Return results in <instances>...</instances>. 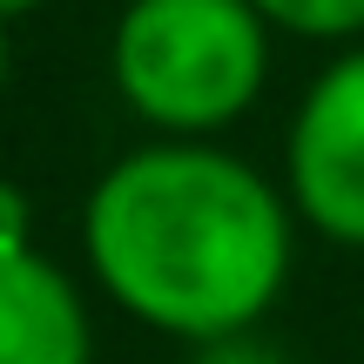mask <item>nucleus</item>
Masks as SVG:
<instances>
[{"instance_id":"nucleus-1","label":"nucleus","mask_w":364,"mask_h":364,"mask_svg":"<svg viewBox=\"0 0 364 364\" xmlns=\"http://www.w3.org/2000/svg\"><path fill=\"white\" fill-rule=\"evenodd\" d=\"M88 263L142 324L216 344L277 304L290 216L250 162L203 142H162L95 182Z\"/></svg>"},{"instance_id":"nucleus-2","label":"nucleus","mask_w":364,"mask_h":364,"mask_svg":"<svg viewBox=\"0 0 364 364\" xmlns=\"http://www.w3.org/2000/svg\"><path fill=\"white\" fill-rule=\"evenodd\" d=\"M263 27L257 0H135L115 27V81L156 129H223L263 88Z\"/></svg>"},{"instance_id":"nucleus-3","label":"nucleus","mask_w":364,"mask_h":364,"mask_svg":"<svg viewBox=\"0 0 364 364\" xmlns=\"http://www.w3.org/2000/svg\"><path fill=\"white\" fill-rule=\"evenodd\" d=\"M290 196L331 243L364 250V48L304 95L290 129Z\"/></svg>"},{"instance_id":"nucleus-4","label":"nucleus","mask_w":364,"mask_h":364,"mask_svg":"<svg viewBox=\"0 0 364 364\" xmlns=\"http://www.w3.org/2000/svg\"><path fill=\"white\" fill-rule=\"evenodd\" d=\"M0 364H88V311L34 250L0 257Z\"/></svg>"},{"instance_id":"nucleus-5","label":"nucleus","mask_w":364,"mask_h":364,"mask_svg":"<svg viewBox=\"0 0 364 364\" xmlns=\"http://www.w3.org/2000/svg\"><path fill=\"white\" fill-rule=\"evenodd\" d=\"M257 14L290 27V34H317V41L364 34V0H257Z\"/></svg>"},{"instance_id":"nucleus-6","label":"nucleus","mask_w":364,"mask_h":364,"mask_svg":"<svg viewBox=\"0 0 364 364\" xmlns=\"http://www.w3.org/2000/svg\"><path fill=\"white\" fill-rule=\"evenodd\" d=\"M7 250H27V196L14 182H0V257Z\"/></svg>"},{"instance_id":"nucleus-7","label":"nucleus","mask_w":364,"mask_h":364,"mask_svg":"<svg viewBox=\"0 0 364 364\" xmlns=\"http://www.w3.org/2000/svg\"><path fill=\"white\" fill-rule=\"evenodd\" d=\"M34 7V0H0V21H7V14H27Z\"/></svg>"},{"instance_id":"nucleus-8","label":"nucleus","mask_w":364,"mask_h":364,"mask_svg":"<svg viewBox=\"0 0 364 364\" xmlns=\"http://www.w3.org/2000/svg\"><path fill=\"white\" fill-rule=\"evenodd\" d=\"M0 75H7V41H0Z\"/></svg>"}]
</instances>
